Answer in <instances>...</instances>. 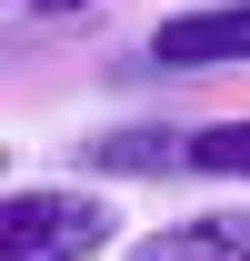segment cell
<instances>
[{
	"mask_svg": "<svg viewBox=\"0 0 250 261\" xmlns=\"http://www.w3.org/2000/svg\"><path fill=\"white\" fill-rule=\"evenodd\" d=\"M120 241V201L70 191V181H30L0 201V261H100Z\"/></svg>",
	"mask_w": 250,
	"mask_h": 261,
	"instance_id": "6da1fadb",
	"label": "cell"
},
{
	"mask_svg": "<svg viewBox=\"0 0 250 261\" xmlns=\"http://www.w3.org/2000/svg\"><path fill=\"white\" fill-rule=\"evenodd\" d=\"M160 70H250V0H210V10H170L150 40Z\"/></svg>",
	"mask_w": 250,
	"mask_h": 261,
	"instance_id": "7a4b0ae2",
	"label": "cell"
},
{
	"mask_svg": "<svg viewBox=\"0 0 250 261\" xmlns=\"http://www.w3.org/2000/svg\"><path fill=\"white\" fill-rule=\"evenodd\" d=\"M120 261H250V201H230V211H190V221H160V231H140Z\"/></svg>",
	"mask_w": 250,
	"mask_h": 261,
	"instance_id": "3957f363",
	"label": "cell"
},
{
	"mask_svg": "<svg viewBox=\"0 0 250 261\" xmlns=\"http://www.w3.org/2000/svg\"><path fill=\"white\" fill-rule=\"evenodd\" d=\"M190 171H200V181H250V121L190 130Z\"/></svg>",
	"mask_w": 250,
	"mask_h": 261,
	"instance_id": "277c9868",
	"label": "cell"
},
{
	"mask_svg": "<svg viewBox=\"0 0 250 261\" xmlns=\"http://www.w3.org/2000/svg\"><path fill=\"white\" fill-rule=\"evenodd\" d=\"M20 10H80V0H20Z\"/></svg>",
	"mask_w": 250,
	"mask_h": 261,
	"instance_id": "5b68a950",
	"label": "cell"
}]
</instances>
